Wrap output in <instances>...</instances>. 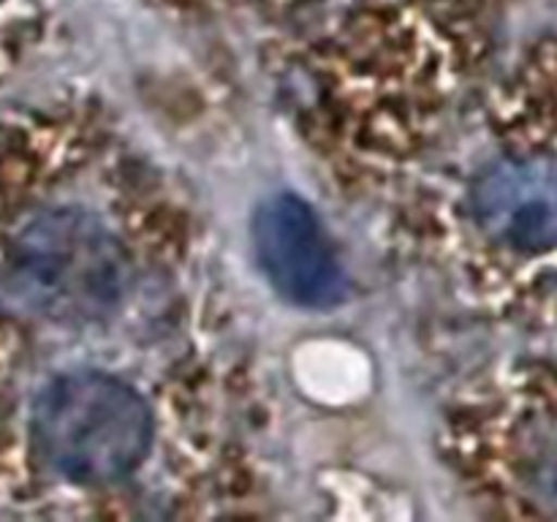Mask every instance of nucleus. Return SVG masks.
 <instances>
[{
  "label": "nucleus",
  "mask_w": 557,
  "mask_h": 522,
  "mask_svg": "<svg viewBox=\"0 0 557 522\" xmlns=\"http://www.w3.org/2000/svg\"><path fill=\"white\" fill-rule=\"evenodd\" d=\"M33 438L60 476L79 484L117 482L150 449V408L107 373L60 375L33 406Z\"/></svg>",
  "instance_id": "f03ea898"
},
{
  "label": "nucleus",
  "mask_w": 557,
  "mask_h": 522,
  "mask_svg": "<svg viewBox=\"0 0 557 522\" xmlns=\"http://www.w3.org/2000/svg\"><path fill=\"white\" fill-rule=\"evenodd\" d=\"M253 243L267 281L299 308H332L346 297V275L319 217L294 194L256 210Z\"/></svg>",
  "instance_id": "7ed1b4c3"
},
{
  "label": "nucleus",
  "mask_w": 557,
  "mask_h": 522,
  "mask_svg": "<svg viewBox=\"0 0 557 522\" xmlns=\"http://www.w3.org/2000/svg\"><path fill=\"white\" fill-rule=\"evenodd\" d=\"M128 286V256L117 239L98 217L71 207L33 215L5 256V294L14 308L58 324L109 319Z\"/></svg>",
  "instance_id": "f257e3e1"
},
{
  "label": "nucleus",
  "mask_w": 557,
  "mask_h": 522,
  "mask_svg": "<svg viewBox=\"0 0 557 522\" xmlns=\"http://www.w3.org/2000/svg\"><path fill=\"white\" fill-rule=\"evenodd\" d=\"M473 217L490 243L517 253L557 250V161L509 158L473 188Z\"/></svg>",
  "instance_id": "20e7f679"
}]
</instances>
